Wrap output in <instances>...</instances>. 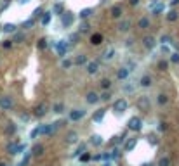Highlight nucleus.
Instances as JSON below:
<instances>
[{
    "mask_svg": "<svg viewBox=\"0 0 179 166\" xmlns=\"http://www.w3.org/2000/svg\"><path fill=\"white\" fill-rule=\"evenodd\" d=\"M52 132H54L52 125H40L38 128H35V130L31 132V139H35V137H38V135H49V133H52Z\"/></svg>",
    "mask_w": 179,
    "mask_h": 166,
    "instance_id": "obj_1",
    "label": "nucleus"
},
{
    "mask_svg": "<svg viewBox=\"0 0 179 166\" xmlns=\"http://www.w3.org/2000/svg\"><path fill=\"white\" fill-rule=\"evenodd\" d=\"M127 126H129V130H132V132H139V130L143 128V121H141V118L134 116V118H131V120H129Z\"/></svg>",
    "mask_w": 179,
    "mask_h": 166,
    "instance_id": "obj_2",
    "label": "nucleus"
},
{
    "mask_svg": "<svg viewBox=\"0 0 179 166\" xmlns=\"http://www.w3.org/2000/svg\"><path fill=\"white\" fill-rule=\"evenodd\" d=\"M24 149H26V146H23V144H16V142H12V144L7 146V151H9L10 154H19V152H23Z\"/></svg>",
    "mask_w": 179,
    "mask_h": 166,
    "instance_id": "obj_3",
    "label": "nucleus"
},
{
    "mask_svg": "<svg viewBox=\"0 0 179 166\" xmlns=\"http://www.w3.org/2000/svg\"><path fill=\"white\" fill-rule=\"evenodd\" d=\"M61 24H63L64 28L71 26V24H73V14H71V12H63V14H61Z\"/></svg>",
    "mask_w": 179,
    "mask_h": 166,
    "instance_id": "obj_4",
    "label": "nucleus"
},
{
    "mask_svg": "<svg viewBox=\"0 0 179 166\" xmlns=\"http://www.w3.org/2000/svg\"><path fill=\"white\" fill-rule=\"evenodd\" d=\"M127 100L125 99H118V100H115V104H113V109H115V113H124L125 109H127Z\"/></svg>",
    "mask_w": 179,
    "mask_h": 166,
    "instance_id": "obj_5",
    "label": "nucleus"
},
{
    "mask_svg": "<svg viewBox=\"0 0 179 166\" xmlns=\"http://www.w3.org/2000/svg\"><path fill=\"white\" fill-rule=\"evenodd\" d=\"M85 116V111L84 109H73V111H70V120L71 121H78V120H82Z\"/></svg>",
    "mask_w": 179,
    "mask_h": 166,
    "instance_id": "obj_6",
    "label": "nucleus"
},
{
    "mask_svg": "<svg viewBox=\"0 0 179 166\" xmlns=\"http://www.w3.org/2000/svg\"><path fill=\"white\" fill-rule=\"evenodd\" d=\"M12 106H14V102H12L10 97H0V107H2L3 111H9Z\"/></svg>",
    "mask_w": 179,
    "mask_h": 166,
    "instance_id": "obj_7",
    "label": "nucleus"
},
{
    "mask_svg": "<svg viewBox=\"0 0 179 166\" xmlns=\"http://www.w3.org/2000/svg\"><path fill=\"white\" fill-rule=\"evenodd\" d=\"M138 106H139L141 111H148V109H150V99H148V97H139Z\"/></svg>",
    "mask_w": 179,
    "mask_h": 166,
    "instance_id": "obj_8",
    "label": "nucleus"
},
{
    "mask_svg": "<svg viewBox=\"0 0 179 166\" xmlns=\"http://www.w3.org/2000/svg\"><path fill=\"white\" fill-rule=\"evenodd\" d=\"M56 49H57L59 55H64V54H66V50H68V45H66V42H64V40H59V42L56 43Z\"/></svg>",
    "mask_w": 179,
    "mask_h": 166,
    "instance_id": "obj_9",
    "label": "nucleus"
},
{
    "mask_svg": "<svg viewBox=\"0 0 179 166\" xmlns=\"http://www.w3.org/2000/svg\"><path fill=\"white\" fill-rule=\"evenodd\" d=\"M122 14H124L122 5H113V7H111V17H120Z\"/></svg>",
    "mask_w": 179,
    "mask_h": 166,
    "instance_id": "obj_10",
    "label": "nucleus"
},
{
    "mask_svg": "<svg viewBox=\"0 0 179 166\" xmlns=\"http://www.w3.org/2000/svg\"><path fill=\"white\" fill-rule=\"evenodd\" d=\"M144 47L146 49H155V45H157V42H155V38L153 36H144Z\"/></svg>",
    "mask_w": 179,
    "mask_h": 166,
    "instance_id": "obj_11",
    "label": "nucleus"
},
{
    "mask_svg": "<svg viewBox=\"0 0 179 166\" xmlns=\"http://www.w3.org/2000/svg\"><path fill=\"white\" fill-rule=\"evenodd\" d=\"M45 113H47V104H40V106L35 109V116H38V118L45 116Z\"/></svg>",
    "mask_w": 179,
    "mask_h": 166,
    "instance_id": "obj_12",
    "label": "nucleus"
},
{
    "mask_svg": "<svg viewBox=\"0 0 179 166\" xmlns=\"http://www.w3.org/2000/svg\"><path fill=\"white\" fill-rule=\"evenodd\" d=\"M113 55H115V49H113V47H110V49H106V50L103 52V59H106V61L113 59Z\"/></svg>",
    "mask_w": 179,
    "mask_h": 166,
    "instance_id": "obj_13",
    "label": "nucleus"
},
{
    "mask_svg": "<svg viewBox=\"0 0 179 166\" xmlns=\"http://www.w3.org/2000/svg\"><path fill=\"white\" fill-rule=\"evenodd\" d=\"M97 100H99V95H97L96 92H89V94H87V102H89V104H96Z\"/></svg>",
    "mask_w": 179,
    "mask_h": 166,
    "instance_id": "obj_14",
    "label": "nucleus"
},
{
    "mask_svg": "<svg viewBox=\"0 0 179 166\" xmlns=\"http://www.w3.org/2000/svg\"><path fill=\"white\" fill-rule=\"evenodd\" d=\"M136 144H138V139H129V140L125 142V147H124V151H132V149L136 147Z\"/></svg>",
    "mask_w": 179,
    "mask_h": 166,
    "instance_id": "obj_15",
    "label": "nucleus"
},
{
    "mask_svg": "<svg viewBox=\"0 0 179 166\" xmlns=\"http://www.w3.org/2000/svg\"><path fill=\"white\" fill-rule=\"evenodd\" d=\"M97 69H99V64L94 61V62H89L87 64V71L91 73V74H94V73H97Z\"/></svg>",
    "mask_w": 179,
    "mask_h": 166,
    "instance_id": "obj_16",
    "label": "nucleus"
},
{
    "mask_svg": "<svg viewBox=\"0 0 179 166\" xmlns=\"http://www.w3.org/2000/svg\"><path fill=\"white\" fill-rule=\"evenodd\" d=\"M127 76H129V69H127V68L118 69V73H117V78H118V80H125Z\"/></svg>",
    "mask_w": 179,
    "mask_h": 166,
    "instance_id": "obj_17",
    "label": "nucleus"
},
{
    "mask_svg": "<svg viewBox=\"0 0 179 166\" xmlns=\"http://www.w3.org/2000/svg\"><path fill=\"white\" fill-rule=\"evenodd\" d=\"M104 113H106L104 109H99V111H96V114L92 116V120H94L96 123H99V121H101V120L104 118Z\"/></svg>",
    "mask_w": 179,
    "mask_h": 166,
    "instance_id": "obj_18",
    "label": "nucleus"
},
{
    "mask_svg": "<svg viewBox=\"0 0 179 166\" xmlns=\"http://www.w3.org/2000/svg\"><path fill=\"white\" fill-rule=\"evenodd\" d=\"M91 144L96 146V147H99V146L103 144V139H101L99 135H92V137H91Z\"/></svg>",
    "mask_w": 179,
    "mask_h": 166,
    "instance_id": "obj_19",
    "label": "nucleus"
},
{
    "mask_svg": "<svg viewBox=\"0 0 179 166\" xmlns=\"http://www.w3.org/2000/svg\"><path fill=\"white\" fill-rule=\"evenodd\" d=\"M139 83H141V87H150V85H151V76L144 74V76L141 78V81H139Z\"/></svg>",
    "mask_w": 179,
    "mask_h": 166,
    "instance_id": "obj_20",
    "label": "nucleus"
},
{
    "mask_svg": "<svg viewBox=\"0 0 179 166\" xmlns=\"http://www.w3.org/2000/svg\"><path fill=\"white\" fill-rule=\"evenodd\" d=\"M52 12H54V14H59V16H61V14L64 12V7H63V3H56V5L52 7Z\"/></svg>",
    "mask_w": 179,
    "mask_h": 166,
    "instance_id": "obj_21",
    "label": "nucleus"
},
{
    "mask_svg": "<svg viewBox=\"0 0 179 166\" xmlns=\"http://www.w3.org/2000/svg\"><path fill=\"white\" fill-rule=\"evenodd\" d=\"M164 9H165V5H164V3L151 5V10H153V14H160V12H164Z\"/></svg>",
    "mask_w": 179,
    "mask_h": 166,
    "instance_id": "obj_22",
    "label": "nucleus"
},
{
    "mask_svg": "<svg viewBox=\"0 0 179 166\" xmlns=\"http://www.w3.org/2000/svg\"><path fill=\"white\" fill-rule=\"evenodd\" d=\"M5 33H12V31H16V24H12V23H7V24H3V28H2Z\"/></svg>",
    "mask_w": 179,
    "mask_h": 166,
    "instance_id": "obj_23",
    "label": "nucleus"
},
{
    "mask_svg": "<svg viewBox=\"0 0 179 166\" xmlns=\"http://www.w3.org/2000/svg\"><path fill=\"white\" fill-rule=\"evenodd\" d=\"M92 12H94V9H91V7H89V9H84V10L80 12V17H82V19H87Z\"/></svg>",
    "mask_w": 179,
    "mask_h": 166,
    "instance_id": "obj_24",
    "label": "nucleus"
},
{
    "mask_svg": "<svg viewBox=\"0 0 179 166\" xmlns=\"http://www.w3.org/2000/svg\"><path fill=\"white\" fill-rule=\"evenodd\" d=\"M148 26H150V19H148V17L139 19V28H141V29H146Z\"/></svg>",
    "mask_w": 179,
    "mask_h": 166,
    "instance_id": "obj_25",
    "label": "nucleus"
},
{
    "mask_svg": "<svg viewBox=\"0 0 179 166\" xmlns=\"http://www.w3.org/2000/svg\"><path fill=\"white\" fill-rule=\"evenodd\" d=\"M178 12L176 10H171L169 14H167V21H171V23H174V21H178Z\"/></svg>",
    "mask_w": 179,
    "mask_h": 166,
    "instance_id": "obj_26",
    "label": "nucleus"
},
{
    "mask_svg": "<svg viewBox=\"0 0 179 166\" xmlns=\"http://www.w3.org/2000/svg\"><path fill=\"white\" fill-rule=\"evenodd\" d=\"M129 26H131V21H124V23L118 24V29H120V31H127Z\"/></svg>",
    "mask_w": 179,
    "mask_h": 166,
    "instance_id": "obj_27",
    "label": "nucleus"
},
{
    "mask_svg": "<svg viewBox=\"0 0 179 166\" xmlns=\"http://www.w3.org/2000/svg\"><path fill=\"white\" fill-rule=\"evenodd\" d=\"M158 166H171V159H169L167 156L160 158V161H158Z\"/></svg>",
    "mask_w": 179,
    "mask_h": 166,
    "instance_id": "obj_28",
    "label": "nucleus"
},
{
    "mask_svg": "<svg viewBox=\"0 0 179 166\" xmlns=\"http://www.w3.org/2000/svg\"><path fill=\"white\" fill-rule=\"evenodd\" d=\"M49 21H50V12H44V17H42V24H44V26H47V24H49Z\"/></svg>",
    "mask_w": 179,
    "mask_h": 166,
    "instance_id": "obj_29",
    "label": "nucleus"
},
{
    "mask_svg": "<svg viewBox=\"0 0 179 166\" xmlns=\"http://www.w3.org/2000/svg\"><path fill=\"white\" fill-rule=\"evenodd\" d=\"M167 102H169V97H167V95H164V94H160V95H158V104H160V106H164V104H167Z\"/></svg>",
    "mask_w": 179,
    "mask_h": 166,
    "instance_id": "obj_30",
    "label": "nucleus"
},
{
    "mask_svg": "<svg viewBox=\"0 0 179 166\" xmlns=\"http://www.w3.org/2000/svg\"><path fill=\"white\" fill-rule=\"evenodd\" d=\"M101 40H103V38H101V35H92V38H91V42H92L94 45H99V43H101Z\"/></svg>",
    "mask_w": 179,
    "mask_h": 166,
    "instance_id": "obj_31",
    "label": "nucleus"
},
{
    "mask_svg": "<svg viewBox=\"0 0 179 166\" xmlns=\"http://www.w3.org/2000/svg\"><path fill=\"white\" fill-rule=\"evenodd\" d=\"M66 139H68V142H70V144H73V142L77 140V132H70Z\"/></svg>",
    "mask_w": 179,
    "mask_h": 166,
    "instance_id": "obj_32",
    "label": "nucleus"
},
{
    "mask_svg": "<svg viewBox=\"0 0 179 166\" xmlns=\"http://www.w3.org/2000/svg\"><path fill=\"white\" fill-rule=\"evenodd\" d=\"M42 152H44V147H42V146H35V147H33V154H35V156H40Z\"/></svg>",
    "mask_w": 179,
    "mask_h": 166,
    "instance_id": "obj_33",
    "label": "nucleus"
},
{
    "mask_svg": "<svg viewBox=\"0 0 179 166\" xmlns=\"http://www.w3.org/2000/svg\"><path fill=\"white\" fill-rule=\"evenodd\" d=\"M75 62H77V64H78V66H80V64H85V62H87V57H85V55H78V57H77V61H75Z\"/></svg>",
    "mask_w": 179,
    "mask_h": 166,
    "instance_id": "obj_34",
    "label": "nucleus"
},
{
    "mask_svg": "<svg viewBox=\"0 0 179 166\" xmlns=\"http://www.w3.org/2000/svg\"><path fill=\"white\" fill-rule=\"evenodd\" d=\"M63 109H64V106H63V104H61V102H59V104H56V106H54V113H57V114H59V113H63Z\"/></svg>",
    "mask_w": 179,
    "mask_h": 166,
    "instance_id": "obj_35",
    "label": "nucleus"
},
{
    "mask_svg": "<svg viewBox=\"0 0 179 166\" xmlns=\"http://www.w3.org/2000/svg\"><path fill=\"white\" fill-rule=\"evenodd\" d=\"M37 45H38V49H45V45H47V40H45V38H40Z\"/></svg>",
    "mask_w": 179,
    "mask_h": 166,
    "instance_id": "obj_36",
    "label": "nucleus"
},
{
    "mask_svg": "<svg viewBox=\"0 0 179 166\" xmlns=\"http://www.w3.org/2000/svg\"><path fill=\"white\" fill-rule=\"evenodd\" d=\"M110 85H111V81H110V80H106V78H104V80H101V87H103V88H110Z\"/></svg>",
    "mask_w": 179,
    "mask_h": 166,
    "instance_id": "obj_37",
    "label": "nucleus"
},
{
    "mask_svg": "<svg viewBox=\"0 0 179 166\" xmlns=\"http://www.w3.org/2000/svg\"><path fill=\"white\" fill-rule=\"evenodd\" d=\"M85 152V144H82L78 149H77V152H75V156H80V154H84Z\"/></svg>",
    "mask_w": 179,
    "mask_h": 166,
    "instance_id": "obj_38",
    "label": "nucleus"
},
{
    "mask_svg": "<svg viewBox=\"0 0 179 166\" xmlns=\"http://www.w3.org/2000/svg\"><path fill=\"white\" fill-rule=\"evenodd\" d=\"M87 31H89V24H87V23L80 24V33H87Z\"/></svg>",
    "mask_w": 179,
    "mask_h": 166,
    "instance_id": "obj_39",
    "label": "nucleus"
},
{
    "mask_svg": "<svg viewBox=\"0 0 179 166\" xmlns=\"http://www.w3.org/2000/svg\"><path fill=\"white\" fill-rule=\"evenodd\" d=\"M89 159H91V154H87V152H84V154L80 156V161H82V163H85V161H89Z\"/></svg>",
    "mask_w": 179,
    "mask_h": 166,
    "instance_id": "obj_40",
    "label": "nucleus"
},
{
    "mask_svg": "<svg viewBox=\"0 0 179 166\" xmlns=\"http://www.w3.org/2000/svg\"><path fill=\"white\" fill-rule=\"evenodd\" d=\"M28 163H30V154H26V156L23 158V161H21V165H19V166H26Z\"/></svg>",
    "mask_w": 179,
    "mask_h": 166,
    "instance_id": "obj_41",
    "label": "nucleus"
},
{
    "mask_svg": "<svg viewBox=\"0 0 179 166\" xmlns=\"http://www.w3.org/2000/svg\"><path fill=\"white\" fill-rule=\"evenodd\" d=\"M33 24H35V17H33V19H28V21L24 23V28H31Z\"/></svg>",
    "mask_w": 179,
    "mask_h": 166,
    "instance_id": "obj_42",
    "label": "nucleus"
},
{
    "mask_svg": "<svg viewBox=\"0 0 179 166\" xmlns=\"http://www.w3.org/2000/svg\"><path fill=\"white\" fill-rule=\"evenodd\" d=\"M21 40H24V33H17L14 36V42H21Z\"/></svg>",
    "mask_w": 179,
    "mask_h": 166,
    "instance_id": "obj_43",
    "label": "nucleus"
},
{
    "mask_svg": "<svg viewBox=\"0 0 179 166\" xmlns=\"http://www.w3.org/2000/svg\"><path fill=\"white\" fill-rule=\"evenodd\" d=\"M158 69H162V71L167 69V61H160V62H158Z\"/></svg>",
    "mask_w": 179,
    "mask_h": 166,
    "instance_id": "obj_44",
    "label": "nucleus"
},
{
    "mask_svg": "<svg viewBox=\"0 0 179 166\" xmlns=\"http://www.w3.org/2000/svg\"><path fill=\"white\" fill-rule=\"evenodd\" d=\"M16 132V126L12 125V123H9V126H7V133H14Z\"/></svg>",
    "mask_w": 179,
    "mask_h": 166,
    "instance_id": "obj_45",
    "label": "nucleus"
},
{
    "mask_svg": "<svg viewBox=\"0 0 179 166\" xmlns=\"http://www.w3.org/2000/svg\"><path fill=\"white\" fill-rule=\"evenodd\" d=\"M171 61H172L174 64H178V62H179V54H172V57H171Z\"/></svg>",
    "mask_w": 179,
    "mask_h": 166,
    "instance_id": "obj_46",
    "label": "nucleus"
},
{
    "mask_svg": "<svg viewBox=\"0 0 179 166\" xmlns=\"http://www.w3.org/2000/svg\"><path fill=\"white\" fill-rule=\"evenodd\" d=\"M44 12H42V9L38 7V9H35V12H33V17H38V16H42Z\"/></svg>",
    "mask_w": 179,
    "mask_h": 166,
    "instance_id": "obj_47",
    "label": "nucleus"
},
{
    "mask_svg": "<svg viewBox=\"0 0 179 166\" xmlns=\"http://www.w3.org/2000/svg\"><path fill=\"white\" fill-rule=\"evenodd\" d=\"M99 99H101V100H104V102H106V100H110V94H108V92H104V94H103V95H101V97H99Z\"/></svg>",
    "mask_w": 179,
    "mask_h": 166,
    "instance_id": "obj_48",
    "label": "nucleus"
},
{
    "mask_svg": "<svg viewBox=\"0 0 179 166\" xmlns=\"http://www.w3.org/2000/svg\"><path fill=\"white\" fill-rule=\"evenodd\" d=\"M118 154H120V151H118V149H115V151L110 154V158H111V159H115V158H118Z\"/></svg>",
    "mask_w": 179,
    "mask_h": 166,
    "instance_id": "obj_49",
    "label": "nucleus"
},
{
    "mask_svg": "<svg viewBox=\"0 0 179 166\" xmlns=\"http://www.w3.org/2000/svg\"><path fill=\"white\" fill-rule=\"evenodd\" d=\"M61 66H63V68H70V66H71V61H68V59H66V61H63V62H61Z\"/></svg>",
    "mask_w": 179,
    "mask_h": 166,
    "instance_id": "obj_50",
    "label": "nucleus"
},
{
    "mask_svg": "<svg viewBox=\"0 0 179 166\" xmlns=\"http://www.w3.org/2000/svg\"><path fill=\"white\" fill-rule=\"evenodd\" d=\"M165 130H167V125H165V123H160V125H158V132H165Z\"/></svg>",
    "mask_w": 179,
    "mask_h": 166,
    "instance_id": "obj_51",
    "label": "nucleus"
},
{
    "mask_svg": "<svg viewBox=\"0 0 179 166\" xmlns=\"http://www.w3.org/2000/svg\"><path fill=\"white\" fill-rule=\"evenodd\" d=\"M148 140H150V142H151V144H153V146H157V144H158V142H157V139H155V137H148Z\"/></svg>",
    "mask_w": 179,
    "mask_h": 166,
    "instance_id": "obj_52",
    "label": "nucleus"
},
{
    "mask_svg": "<svg viewBox=\"0 0 179 166\" xmlns=\"http://www.w3.org/2000/svg\"><path fill=\"white\" fill-rule=\"evenodd\" d=\"M77 38H78V35H71V36H70V40H71V42H75Z\"/></svg>",
    "mask_w": 179,
    "mask_h": 166,
    "instance_id": "obj_53",
    "label": "nucleus"
},
{
    "mask_svg": "<svg viewBox=\"0 0 179 166\" xmlns=\"http://www.w3.org/2000/svg\"><path fill=\"white\" fill-rule=\"evenodd\" d=\"M129 2H131V5H138L139 3V0H129Z\"/></svg>",
    "mask_w": 179,
    "mask_h": 166,
    "instance_id": "obj_54",
    "label": "nucleus"
},
{
    "mask_svg": "<svg viewBox=\"0 0 179 166\" xmlns=\"http://www.w3.org/2000/svg\"><path fill=\"white\" fill-rule=\"evenodd\" d=\"M17 2H19V3H26L28 0H17Z\"/></svg>",
    "mask_w": 179,
    "mask_h": 166,
    "instance_id": "obj_55",
    "label": "nucleus"
},
{
    "mask_svg": "<svg viewBox=\"0 0 179 166\" xmlns=\"http://www.w3.org/2000/svg\"><path fill=\"white\" fill-rule=\"evenodd\" d=\"M103 166H111V163H110V161H108V163H104V165Z\"/></svg>",
    "mask_w": 179,
    "mask_h": 166,
    "instance_id": "obj_56",
    "label": "nucleus"
},
{
    "mask_svg": "<svg viewBox=\"0 0 179 166\" xmlns=\"http://www.w3.org/2000/svg\"><path fill=\"white\" fill-rule=\"evenodd\" d=\"M0 166H7V165H0Z\"/></svg>",
    "mask_w": 179,
    "mask_h": 166,
    "instance_id": "obj_57",
    "label": "nucleus"
}]
</instances>
